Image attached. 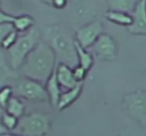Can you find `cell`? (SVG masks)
<instances>
[{
	"label": "cell",
	"mask_w": 146,
	"mask_h": 136,
	"mask_svg": "<svg viewBox=\"0 0 146 136\" xmlns=\"http://www.w3.org/2000/svg\"><path fill=\"white\" fill-rule=\"evenodd\" d=\"M56 53L45 43H38L21 66L24 75L38 82H47L56 68Z\"/></svg>",
	"instance_id": "cell-1"
},
{
	"label": "cell",
	"mask_w": 146,
	"mask_h": 136,
	"mask_svg": "<svg viewBox=\"0 0 146 136\" xmlns=\"http://www.w3.org/2000/svg\"><path fill=\"white\" fill-rule=\"evenodd\" d=\"M16 40H17V30L14 29V30H12V31L10 32V33L8 34L7 36L3 39V40L1 41L0 45H1L2 48L9 49L10 47H11L12 45L16 42Z\"/></svg>",
	"instance_id": "cell-21"
},
{
	"label": "cell",
	"mask_w": 146,
	"mask_h": 136,
	"mask_svg": "<svg viewBox=\"0 0 146 136\" xmlns=\"http://www.w3.org/2000/svg\"><path fill=\"white\" fill-rule=\"evenodd\" d=\"M122 106L129 117L140 126H146V90L139 89L125 94Z\"/></svg>",
	"instance_id": "cell-5"
},
{
	"label": "cell",
	"mask_w": 146,
	"mask_h": 136,
	"mask_svg": "<svg viewBox=\"0 0 146 136\" xmlns=\"http://www.w3.org/2000/svg\"><path fill=\"white\" fill-rule=\"evenodd\" d=\"M34 24V20L30 16H20V17H16L15 21L13 23V27L17 31L24 32L27 29H29L31 26Z\"/></svg>",
	"instance_id": "cell-17"
},
{
	"label": "cell",
	"mask_w": 146,
	"mask_h": 136,
	"mask_svg": "<svg viewBox=\"0 0 146 136\" xmlns=\"http://www.w3.org/2000/svg\"><path fill=\"white\" fill-rule=\"evenodd\" d=\"M1 123L5 126L7 130H14L17 128L18 123H19V118L15 117L14 115L9 114L8 112H5L1 116Z\"/></svg>",
	"instance_id": "cell-19"
},
{
	"label": "cell",
	"mask_w": 146,
	"mask_h": 136,
	"mask_svg": "<svg viewBox=\"0 0 146 136\" xmlns=\"http://www.w3.org/2000/svg\"><path fill=\"white\" fill-rule=\"evenodd\" d=\"M140 0H108L110 10H116L126 13H132Z\"/></svg>",
	"instance_id": "cell-14"
},
{
	"label": "cell",
	"mask_w": 146,
	"mask_h": 136,
	"mask_svg": "<svg viewBox=\"0 0 146 136\" xmlns=\"http://www.w3.org/2000/svg\"><path fill=\"white\" fill-rule=\"evenodd\" d=\"M12 97V88L10 86L4 85L0 87V107L6 109L10 98Z\"/></svg>",
	"instance_id": "cell-20"
},
{
	"label": "cell",
	"mask_w": 146,
	"mask_h": 136,
	"mask_svg": "<svg viewBox=\"0 0 146 136\" xmlns=\"http://www.w3.org/2000/svg\"><path fill=\"white\" fill-rule=\"evenodd\" d=\"M82 91H83V83H79L76 87L67 90L66 92H63L61 94L57 108L59 110H64V109L68 108L80 97Z\"/></svg>",
	"instance_id": "cell-12"
},
{
	"label": "cell",
	"mask_w": 146,
	"mask_h": 136,
	"mask_svg": "<svg viewBox=\"0 0 146 136\" xmlns=\"http://www.w3.org/2000/svg\"><path fill=\"white\" fill-rule=\"evenodd\" d=\"M57 68V66H56ZM56 68L53 71V73L51 74V76L49 77V79L46 82V91L48 93L49 96V101L51 102V104L53 106L57 107L58 106V103L61 97V85H60L58 78H57V71Z\"/></svg>",
	"instance_id": "cell-11"
},
{
	"label": "cell",
	"mask_w": 146,
	"mask_h": 136,
	"mask_svg": "<svg viewBox=\"0 0 146 136\" xmlns=\"http://www.w3.org/2000/svg\"><path fill=\"white\" fill-rule=\"evenodd\" d=\"M73 73H74V76H75L76 80H77L79 83H83V81L86 79V77H87L88 70L85 69L84 67H82L81 65L78 64L73 68Z\"/></svg>",
	"instance_id": "cell-22"
},
{
	"label": "cell",
	"mask_w": 146,
	"mask_h": 136,
	"mask_svg": "<svg viewBox=\"0 0 146 136\" xmlns=\"http://www.w3.org/2000/svg\"><path fill=\"white\" fill-rule=\"evenodd\" d=\"M16 92L20 97L28 100H35V101L49 100L46 88L40 82L28 77L18 82L16 85Z\"/></svg>",
	"instance_id": "cell-6"
},
{
	"label": "cell",
	"mask_w": 146,
	"mask_h": 136,
	"mask_svg": "<svg viewBox=\"0 0 146 136\" xmlns=\"http://www.w3.org/2000/svg\"><path fill=\"white\" fill-rule=\"evenodd\" d=\"M0 136H22L21 134H13V133H8V132H6V133H4V134H1Z\"/></svg>",
	"instance_id": "cell-27"
},
{
	"label": "cell",
	"mask_w": 146,
	"mask_h": 136,
	"mask_svg": "<svg viewBox=\"0 0 146 136\" xmlns=\"http://www.w3.org/2000/svg\"><path fill=\"white\" fill-rule=\"evenodd\" d=\"M39 31L30 30L28 33L17 38L16 42L8 49L9 51V64L13 70L18 69L23 65L28 54L37 46L39 40Z\"/></svg>",
	"instance_id": "cell-3"
},
{
	"label": "cell",
	"mask_w": 146,
	"mask_h": 136,
	"mask_svg": "<svg viewBox=\"0 0 146 136\" xmlns=\"http://www.w3.org/2000/svg\"><path fill=\"white\" fill-rule=\"evenodd\" d=\"M12 30H14V27H12L11 23L0 24V43Z\"/></svg>",
	"instance_id": "cell-24"
},
{
	"label": "cell",
	"mask_w": 146,
	"mask_h": 136,
	"mask_svg": "<svg viewBox=\"0 0 146 136\" xmlns=\"http://www.w3.org/2000/svg\"><path fill=\"white\" fill-rule=\"evenodd\" d=\"M106 17L108 21L112 22L116 25L129 27L132 24V15L130 13H126V12L108 9L106 13Z\"/></svg>",
	"instance_id": "cell-13"
},
{
	"label": "cell",
	"mask_w": 146,
	"mask_h": 136,
	"mask_svg": "<svg viewBox=\"0 0 146 136\" xmlns=\"http://www.w3.org/2000/svg\"><path fill=\"white\" fill-rule=\"evenodd\" d=\"M132 15V24L127 27L133 35H146V0H140L135 7Z\"/></svg>",
	"instance_id": "cell-9"
},
{
	"label": "cell",
	"mask_w": 146,
	"mask_h": 136,
	"mask_svg": "<svg viewBox=\"0 0 146 136\" xmlns=\"http://www.w3.org/2000/svg\"><path fill=\"white\" fill-rule=\"evenodd\" d=\"M24 110H25V107H24V104L21 100L19 98L12 96L8 102L7 107H6V112L14 115L17 118H21L24 115Z\"/></svg>",
	"instance_id": "cell-16"
},
{
	"label": "cell",
	"mask_w": 146,
	"mask_h": 136,
	"mask_svg": "<svg viewBox=\"0 0 146 136\" xmlns=\"http://www.w3.org/2000/svg\"><path fill=\"white\" fill-rule=\"evenodd\" d=\"M15 18L13 16H10L8 14H5L3 12L0 11V24H4V23H11L13 24L15 21Z\"/></svg>",
	"instance_id": "cell-25"
},
{
	"label": "cell",
	"mask_w": 146,
	"mask_h": 136,
	"mask_svg": "<svg viewBox=\"0 0 146 136\" xmlns=\"http://www.w3.org/2000/svg\"><path fill=\"white\" fill-rule=\"evenodd\" d=\"M56 71H57V78H58V81L60 85H61V87H64L65 89L69 90L76 87L79 84V82L76 80L75 76H74L73 68L70 66V65L66 64V63L60 62L57 65Z\"/></svg>",
	"instance_id": "cell-10"
},
{
	"label": "cell",
	"mask_w": 146,
	"mask_h": 136,
	"mask_svg": "<svg viewBox=\"0 0 146 136\" xmlns=\"http://www.w3.org/2000/svg\"><path fill=\"white\" fill-rule=\"evenodd\" d=\"M6 132H8V130L5 128V126H4V125L2 124L1 122H0V135L4 134V133H6Z\"/></svg>",
	"instance_id": "cell-26"
},
{
	"label": "cell",
	"mask_w": 146,
	"mask_h": 136,
	"mask_svg": "<svg viewBox=\"0 0 146 136\" xmlns=\"http://www.w3.org/2000/svg\"><path fill=\"white\" fill-rule=\"evenodd\" d=\"M51 128L50 117L43 113H31L19 119L18 134L22 136H44L48 134Z\"/></svg>",
	"instance_id": "cell-4"
},
{
	"label": "cell",
	"mask_w": 146,
	"mask_h": 136,
	"mask_svg": "<svg viewBox=\"0 0 146 136\" xmlns=\"http://www.w3.org/2000/svg\"><path fill=\"white\" fill-rule=\"evenodd\" d=\"M118 136H146V130L143 129L142 126H140V128H128L122 130L118 134Z\"/></svg>",
	"instance_id": "cell-23"
},
{
	"label": "cell",
	"mask_w": 146,
	"mask_h": 136,
	"mask_svg": "<svg viewBox=\"0 0 146 136\" xmlns=\"http://www.w3.org/2000/svg\"><path fill=\"white\" fill-rule=\"evenodd\" d=\"M92 48L100 60L106 62L115 60L118 53V47L115 39L108 33H102L100 35Z\"/></svg>",
	"instance_id": "cell-7"
},
{
	"label": "cell",
	"mask_w": 146,
	"mask_h": 136,
	"mask_svg": "<svg viewBox=\"0 0 146 136\" xmlns=\"http://www.w3.org/2000/svg\"><path fill=\"white\" fill-rule=\"evenodd\" d=\"M12 70H13L12 68H9V66H7L2 55H0V87L4 86L3 84L6 80L14 76Z\"/></svg>",
	"instance_id": "cell-18"
},
{
	"label": "cell",
	"mask_w": 146,
	"mask_h": 136,
	"mask_svg": "<svg viewBox=\"0 0 146 136\" xmlns=\"http://www.w3.org/2000/svg\"><path fill=\"white\" fill-rule=\"evenodd\" d=\"M44 3H47V4H49V5H51L52 6L53 5V2H54V0H42Z\"/></svg>",
	"instance_id": "cell-28"
},
{
	"label": "cell",
	"mask_w": 146,
	"mask_h": 136,
	"mask_svg": "<svg viewBox=\"0 0 146 136\" xmlns=\"http://www.w3.org/2000/svg\"><path fill=\"white\" fill-rule=\"evenodd\" d=\"M51 47L53 48L56 56L62 59L68 65H78V56L76 50V40L66 30L60 27L52 28L50 31Z\"/></svg>",
	"instance_id": "cell-2"
},
{
	"label": "cell",
	"mask_w": 146,
	"mask_h": 136,
	"mask_svg": "<svg viewBox=\"0 0 146 136\" xmlns=\"http://www.w3.org/2000/svg\"><path fill=\"white\" fill-rule=\"evenodd\" d=\"M104 33V25L100 20H96L83 26L76 32V41L84 48L88 49L96 42Z\"/></svg>",
	"instance_id": "cell-8"
},
{
	"label": "cell",
	"mask_w": 146,
	"mask_h": 136,
	"mask_svg": "<svg viewBox=\"0 0 146 136\" xmlns=\"http://www.w3.org/2000/svg\"><path fill=\"white\" fill-rule=\"evenodd\" d=\"M76 50H77V56H78V64L81 65L88 71L94 65V56L88 50L84 48L83 46L79 44L76 41Z\"/></svg>",
	"instance_id": "cell-15"
}]
</instances>
